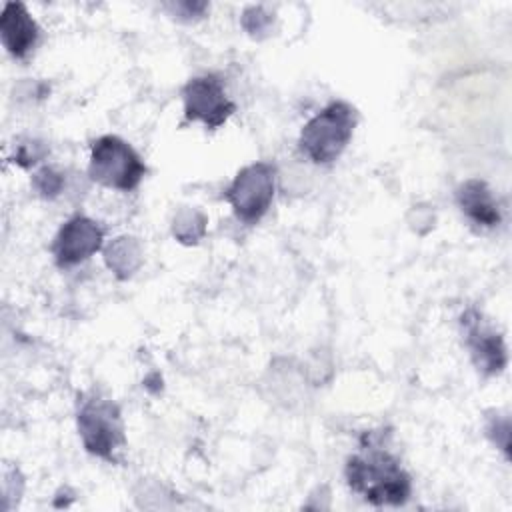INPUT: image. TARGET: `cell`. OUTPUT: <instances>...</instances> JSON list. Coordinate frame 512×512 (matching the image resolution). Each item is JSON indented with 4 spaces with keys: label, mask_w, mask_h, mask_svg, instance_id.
Listing matches in <instances>:
<instances>
[{
    "label": "cell",
    "mask_w": 512,
    "mask_h": 512,
    "mask_svg": "<svg viewBox=\"0 0 512 512\" xmlns=\"http://www.w3.org/2000/svg\"><path fill=\"white\" fill-rule=\"evenodd\" d=\"M344 474L350 490L374 506H400L412 492L410 476L400 460L376 444L352 454Z\"/></svg>",
    "instance_id": "obj_1"
},
{
    "label": "cell",
    "mask_w": 512,
    "mask_h": 512,
    "mask_svg": "<svg viewBox=\"0 0 512 512\" xmlns=\"http://www.w3.org/2000/svg\"><path fill=\"white\" fill-rule=\"evenodd\" d=\"M358 114L344 100H334L310 118L300 132V150L314 164L334 162L348 146Z\"/></svg>",
    "instance_id": "obj_2"
},
{
    "label": "cell",
    "mask_w": 512,
    "mask_h": 512,
    "mask_svg": "<svg viewBox=\"0 0 512 512\" xmlns=\"http://www.w3.org/2000/svg\"><path fill=\"white\" fill-rule=\"evenodd\" d=\"M78 434L84 448L108 462H116L126 446L124 420L120 408L110 398L88 394L80 400L76 414Z\"/></svg>",
    "instance_id": "obj_3"
},
{
    "label": "cell",
    "mask_w": 512,
    "mask_h": 512,
    "mask_svg": "<svg viewBox=\"0 0 512 512\" xmlns=\"http://www.w3.org/2000/svg\"><path fill=\"white\" fill-rule=\"evenodd\" d=\"M88 174L106 188L130 192L142 182L146 164L126 140L108 134L94 140Z\"/></svg>",
    "instance_id": "obj_4"
},
{
    "label": "cell",
    "mask_w": 512,
    "mask_h": 512,
    "mask_svg": "<svg viewBox=\"0 0 512 512\" xmlns=\"http://www.w3.org/2000/svg\"><path fill=\"white\" fill-rule=\"evenodd\" d=\"M274 180L276 170L268 162L248 164L234 176L224 196L242 222L254 224L268 212L276 188Z\"/></svg>",
    "instance_id": "obj_5"
},
{
    "label": "cell",
    "mask_w": 512,
    "mask_h": 512,
    "mask_svg": "<svg viewBox=\"0 0 512 512\" xmlns=\"http://www.w3.org/2000/svg\"><path fill=\"white\" fill-rule=\"evenodd\" d=\"M182 100L186 120H200L212 130L236 112V104L226 96L224 84L216 74L192 78L182 90Z\"/></svg>",
    "instance_id": "obj_6"
},
{
    "label": "cell",
    "mask_w": 512,
    "mask_h": 512,
    "mask_svg": "<svg viewBox=\"0 0 512 512\" xmlns=\"http://www.w3.org/2000/svg\"><path fill=\"white\" fill-rule=\"evenodd\" d=\"M460 326L464 344L478 372L484 376L500 374L506 366V346L502 334L496 332L476 308H468L460 316Z\"/></svg>",
    "instance_id": "obj_7"
},
{
    "label": "cell",
    "mask_w": 512,
    "mask_h": 512,
    "mask_svg": "<svg viewBox=\"0 0 512 512\" xmlns=\"http://www.w3.org/2000/svg\"><path fill=\"white\" fill-rule=\"evenodd\" d=\"M104 230L88 216H74L62 224L54 242L52 256L60 268H68L84 262L102 248Z\"/></svg>",
    "instance_id": "obj_8"
},
{
    "label": "cell",
    "mask_w": 512,
    "mask_h": 512,
    "mask_svg": "<svg viewBox=\"0 0 512 512\" xmlns=\"http://www.w3.org/2000/svg\"><path fill=\"white\" fill-rule=\"evenodd\" d=\"M38 24L22 2H8L0 16V36L4 48L14 58L28 56L38 42Z\"/></svg>",
    "instance_id": "obj_9"
},
{
    "label": "cell",
    "mask_w": 512,
    "mask_h": 512,
    "mask_svg": "<svg viewBox=\"0 0 512 512\" xmlns=\"http://www.w3.org/2000/svg\"><path fill=\"white\" fill-rule=\"evenodd\" d=\"M456 202L474 224L484 228H494L500 224L498 204L484 180L470 178L462 182L456 188Z\"/></svg>",
    "instance_id": "obj_10"
},
{
    "label": "cell",
    "mask_w": 512,
    "mask_h": 512,
    "mask_svg": "<svg viewBox=\"0 0 512 512\" xmlns=\"http://www.w3.org/2000/svg\"><path fill=\"white\" fill-rule=\"evenodd\" d=\"M104 260L118 278H128L142 262L140 244L132 236H120L108 244L104 250Z\"/></svg>",
    "instance_id": "obj_11"
},
{
    "label": "cell",
    "mask_w": 512,
    "mask_h": 512,
    "mask_svg": "<svg viewBox=\"0 0 512 512\" xmlns=\"http://www.w3.org/2000/svg\"><path fill=\"white\" fill-rule=\"evenodd\" d=\"M194 224H206V218L196 210H184L174 218V236L180 238V242H196L204 234V226Z\"/></svg>",
    "instance_id": "obj_12"
},
{
    "label": "cell",
    "mask_w": 512,
    "mask_h": 512,
    "mask_svg": "<svg viewBox=\"0 0 512 512\" xmlns=\"http://www.w3.org/2000/svg\"><path fill=\"white\" fill-rule=\"evenodd\" d=\"M34 188L38 190L40 196L44 198H54L60 190H62V176L58 172H54L52 168L44 166L40 168L36 174H34V180H32Z\"/></svg>",
    "instance_id": "obj_13"
},
{
    "label": "cell",
    "mask_w": 512,
    "mask_h": 512,
    "mask_svg": "<svg viewBox=\"0 0 512 512\" xmlns=\"http://www.w3.org/2000/svg\"><path fill=\"white\" fill-rule=\"evenodd\" d=\"M270 24V16L260 8V6H250L244 10L242 14V26L252 34L256 36L258 32H264Z\"/></svg>",
    "instance_id": "obj_14"
}]
</instances>
